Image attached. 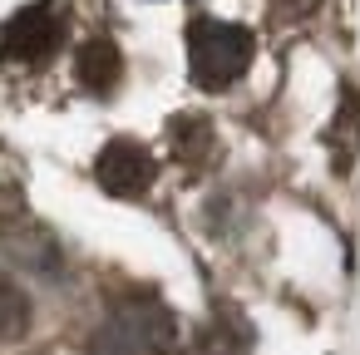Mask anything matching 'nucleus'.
I'll return each mask as SVG.
<instances>
[{
	"label": "nucleus",
	"instance_id": "f257e3e1",
	"mask_svg": "<svg viewBox=\"0 0 360 355\" xmlns=\"http://www.w3.org/2000/svg\"><path fill=\"white\" fill-rule=\"evenodd\" d=\"M173 311L158 296H124L94 330V355H168L173 350Z\"/></svg>",
	"mask_w": 360,
	"mask_h": 355
},
{
	"label": "nucleus",
	"instance_id": "f03ea898",
	"mask_svg": "<svg viewBox=\"0 0 360 355\" xmlns=\"http://www.w3.org/2000/svg\"><path fill=\"white\" fill-rule=\"evenodd\" d=\"M188 65L202 89H227L252 65V30L232 20H193L188 25Z\"/></svg>",
	"mask_w": 360,
	"mask_h": 355
},
{
	"label": "nucleus",
	"instance_id": "7ed1b4c3",
	"mask_svg": "<svg viewBox=\"0 0 360 355\" xmlns=\"http://www.w3.org/2000/svg\"><path fill=\"white\" fill-rule=\"evenodd\" d=\"M55 45H60V15L45 6V0L15 11L6 25H0V55H6V60L35 65V60H50Z\"/></svg>",
	"mask_w": 360,
	"mask_h": 355
},
{
	"label": "nucleus",
	"instance_id": "20e7f679",
	"mask_svg": "<svg viewBox=\"0 0 360 355\" xmlns=\"http://www.w3.org/2000/svg\"><path fill=\"white\" fill-rule=\"evenodd\" d=\"M153 173H158L153 153L143 143H134V138H114L94 158V178H99V188L109 198H139V193H148Z\"/></svg>",
	"mask_w": 360,
	"mask_h": 355
},
{
	"label": "nucleus",
	"instance_id": "39448f33",
	"mask_svg": "<svg viewBox=\"0 0 360 355\" xmlns=\"http://www.w3.org/2000/svg\"><path fill=\"white\" fill-rule=\"evenodd\" d=\"M75 75L89 94H114V84L124 79V55L114 40H84L79 45V60H75Z\"/></svg>",
	"mask_w": 360,
	"mask_h": 355
},
{
	"label": "nucleus",
	"instance_id": "423d86ee",
	"mask_svg": "<svg viewBox=\"0 0 360 355\" xmlns=\"http://www.w3.org/2000/svg\"><path fill=\"white\" fill-rule=\"evenodd\" d=\"M173 153H178V163H188V168H207V158L217 153L212 124H207V119H173Z\"/></svg>",
	"mask_w": 360,
	"mask_h": 355
},
{
	"label": "nucleus",
	"instance_id": "0eeeda50",
	"mask_svg": "<svg viewBox=\"0 0 360 355\" xmlns=\"http://www.w3.org/2000/svg\"><path fill=\"white\" fill-rule=\"evenodd\" d=\"M30 330V296L0 271V340H20Z\"/></svg>",
	"mask_w": 360,
	"mask_h": 355
},
{
	"label": "nucleus",
	"instance_id": "6e6552de",
	"mask_svg": "<svg viewBox=\"0 0 360 355\" xmlns=\"http://www.w3.org/2000/svg\"><path fill=\"white\" fill-rule=\"evenodd\" d=\"M11 257L15 262H25V266H35V271H55V242L50 237H15L11 242Z\"/></svg>",
	"mask_w": 360,
	"mask_h": 355
},
{
	"label": "nucleus",
	"instance_id": "1a4fd4ad",
	"mask_svg": "<svg viewBox=\"0 0 360 355\" xmlns=\"http://www.w3.org/2000/svg\"><path fill=\"white\" fill-rule=\"evenodd\" d=\"M271 6H276V15H311L321 0H271Z\"/></svg>",
	"mask_w": 360,
	"mask_h": 355
}]
</instances>
